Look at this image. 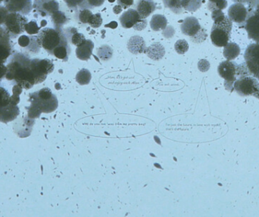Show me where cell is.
Segmentation results:
<instances>
[{"label":"cell","mask_w":259,"mask_h":217,"mask_svg":"<svg viewBox=\"0 0 259 217\" xmlns=\"http://www.w3.org/2000/svg\"><path fill=\"white\" fill-rule=\"evenodd\" d=\"M31 59L23 53L16 52L7 65L6 79L14 80L22 89H30L36 85V80L30 68Z\"/></svg>","instance_id":"obj_1"},{"label":"cell","mask_w":259,"mask_h":217,"mask_svg":"<svg viewBox=\"0 0 259 217\" xmlns=\"http://www.w3.org/2000/svg\"><path fill=\"white\" fill-rule=\"evenodd\" d=\"M29 101L31 104L28 109L29 118H39L41 113H51L58 107V99L49 88H44L30 94Z\"/></svg>","instance_id":"obj_2"},{"label":"cell","mask_w":259,"mask_h":217,"mask_svg":"<svg viewBox=\"0 0 259 217\" xmlns=\"http://www.w3.org/2000/svg\"><path fill=\"white\" fill-rule=\"evenodd\" d=\"M37 40L41 48L53 56L55 48L65 41H68L62 28H42L37 34Z\"/></svg>","instance_id":"obj_3"},{"label":"cell","mask_w":259,"mask_h":217,"mask_svg":"<svg viewBox=\"0 0 259 217\" xmlns=\"http://www.w3.org/2000/svg\"><path fill=\"white\" fill-rule=\"evenodd\" d=\"M232 27V21L228 16L223 21L214 22L210 36L212 43L217 47H225L231 39Z\"/></svg>","instance_id":"obj_4"},{"label":"cell","mask_w":259,"mask_h":217,"mask_svg":"<svg viewBox=\"0 0 259 217\" xmlns=\"http://www.w3.org/2000/svg\"><path fill=\"white\" fill-rule=\"evenodd\" d=\"M181 31L186 36H190L195 43H201L207 38L206 30L202 27L197 18L187 17L181 23Z\"/></svg>","instance_id":"obj_5"},{"label":"cell","mask_w":259,"mask_h":217,"mask_svg":"<svg viewBox=\"0 0 259 217\" xmlns=\"http://www.w3.org/2000/svg\"><path fill=\"white\" fill-rule=\"evenodd\" d=\"M28 20L25 15L15 12H9L3 26L11 38L15 39L25 31V26Z\"/></svg>","instance_id":"obj_6"},{"label":"cell","mask_w":259,"mask_h":217,"mask_svg":"<svg viewBox=\"0 0 259 217\" xmlns=\"http://www.w3.org/2000/svg\"><path fill=\"white\" fill-rule=\"evenodd\" d=\"M234 89L240 96H254L258 98L259 82L252 76L237 79L234 83Z\"/></svg>","instance_id":"obj_7"},{"label":"cell","mask_w":259,"mask_h":217,"mask_svg":"<svg viewBox=\"0 0 259 217\" xmlns=\"http://www.w3.org/2000/svg\"><path fill=\"white\" fill-rule=\"evenodd\" d=\"M219 75L225 80V85L228 91H234V85L239 78V65L233 61L222 62L218 68Z\"/></svg>","instance_id":"obj_8"},{"label":"cell","mask_w":259,"mask_h":217,"mask_svg":"<svg viewBox=\"0 0 259 217\" xmlns=\"http://www.w3.org/2000/svg\"><path fill=\"white\" fill-rule=\"evenodd\" d=\"M30 68L36 80V84L45 81L48 74L54 71V64L50 59H34L30 60Z\"/></svg>","instance_id":"obj_9"},{"label":"cell","mask_w":259,"mask_h":217,"mask_svg":"<svg viewBox=\"0 0 259 217\" xmlns=\"http://www.w3.org/2000/svg\"><path fill=\"white\" fill-rule=\"evenodd\" d=\"M247 8L249 15L244 27L249 39L259 42V5L255 7Z\"/></svg>","instance_id":"obj_10"},{"label":"cell","mask_w":259,"mask_h":217,"mask_svg":"<svg viewBox=\"0 0 259 217\" xmlns=\"http://www.w3.org/2000/svg\"><path fill=\"white\" fill-rule=\"evenodd\" d=\"M244 58L251 75L255 77L259 68V42L248 45Z\"/></svg>","instance_id":"obj_11"},{"label":"cell","mask_w":259,"mask_h":217,"mask_svg":"<svg viewBox=\"0 0 259 217\" xmlns=\"http://www.w3.org/2000/svg\"><path fill=\"white\" fill-rule=\"evenodd\" d=\"M33 9L39 16L45 18L59 11V4L57 0H34Z\"/></svg>","instance_id":"obj_12"},{"label":"cell","mask_w":259,"mask_h":217,"mask_svg":"<svg viewBox=\"0 0 259 217\" xmlns=\"http://www.w3.org/2000/svg\"><path fill=\"white\" fill-rule=\"evenodd\" d=\"M228 17L232 22L236 23L240 27H245L247 20L249 11L248 8L242 3H234L228 9Z\"/></svg>","instance_id":"obj_13"},{"label":"cell","mask_w":259,"mask_h":217,"mask_svg":"<svg viewBox=\"0 0 259 217\" xmlns=\"http://www.w3.org/2000/svg\"><path fill=\"white\" fill-rule=\"evenodd\" d=\"M12 38L3 26L0 27V64H5L12 53Z\"/></svg>","instance_id":"obj_14"},{"label":"cell","mask_w":259,"mask_h":217,"mask_svg":"<svg viewBox=\"0 0 259 217\" xmlns=\"http://www.w3.org/2000/svg\"><path fill=\"white\" fill-rule=\"evenodd\" d=\"M3 3L9 12L27 15L33 10L32 0H4Z\"/></svg>","instance_id":"obj_15"},{"label":"cell","mask_w":259,"mask_h":217,"mask_svg":"<svg viewBox=\"0 0 259 217\" xmlns=\"http://www.w3.org/2000/svg\"><path fill=\"white\" fill-rule=\"evenodd\" d=\"M18 44L26 51L36 54L40 50V45L37 40V36L35 35H21L18 37Z\"/></svg>","instance_id":"obj_16"},{"label":"cell","mask_w":259,"mask_h":217,"mask_svg":"<svg viewBox=\"0 0 259 217\" xmlns=\"http://www.w3.org/2000/svg\"><path fill=\"white\" fill-rule=\"evenodd\" d=\"M155 9L156 4L153 0H138L136 5V10L142 19H146Z\"/></svg>","instance_id":"obj_17"},{"label":"cell","mask_w":259,"mask_h":217,"mask_svg":"<svg viewBox=\"0 0 259 217\" xmlns=\"http://www.w3.org/2000/svg\"><path fill=\"white\" fill-rule=\"evenodd\" d=\"M140 19V16L137 11L130 9L121 15L119 21L124 28L128 29L134 27Z\"/></svg>","instance_id":"obj_18"},{"label":"cell","mask_w":259,"mask_h":217,"mask_svg":"<svg viewBox=\"0 0 259 217\" xmlns=\"http://www.w3.org/2000/svg\"><path fill=\"white\" fill-rule=\"evenodd\" d=\"M127 48L130 52L132 54L139 55L141 53H146L147 47L143 37L140 36H134L127 42Z\"/></svg>","instance_id":"obj_19"},{"label":"cell","mask_w":259,"mask_h":217,"mask_svg":"<svg viewBox=\"0 0 259 217\" xmlns=\"http://www.w3.org/2000/svg\"><path fill=\"white\" fill-rule=\"evenodd\" d=\"M18 106L9 104L6 107H0V121L3 123L14 121L19 115Z\"/></svg>","instance_id":"obj_20"},{"label":"cell","mask_w":259,"mask_h":217,"mask_svg":"<svg viewBox=\"0 0 259 217\" xmlns=\"http://www.w3.org/2000/svg\"><path fill=\"white\" fill-rule=\"evenodd\" d=\"M94 43L91 39H86L81 45L77 46L76 49V56L81 61H88L93 55Z\"/></svg>","instance_id":"obj_21"},{"label":"cell","mask_w":259,"mask_h":217,"mask_svg":"<svg viewBox=\"0 0 259 217\" xmlns=\"http://www.w3.org/2000/svg\"><path fill=\"white\" fill-rule=\"evenodd\" d=\"M63 30L68 42H71L73 45H76V46L81 45L87 39L84 35L83 33H79L77 29L74 28V27H68V28Z\"/></svg>","instance_id":"obj_22"},{"label":"cell","mask_w":259,"mask_h":217,"mask_svg":"<svg viewBox=\"0 0 259 217\" xmlns=\"http://www.w3.org/2000/svg\"><path fill=\"white\" fill-rule=\"evenodd\" d=\"M146 54L154 61H159L165 54L164 47L159 42H155L146 48Z\"/></svg>","instance_id":"obj_23"},{"label":"cell","mask_w":259,"mask_h":217,"mask_svg":"<svg viewBox=\"0 0 259 217\" xmlns=\"http://www.w3.org/2000/svg\"><path fill=\"white\" fill-rule=\"evenodd\" d=\"M70 53H71V47H70L69 42L65 41L59 45L57 48H55L53 56L64 62H67L69 58Z\"/></svg>","instance_id":"obj_24"},{"label":"cell","mask_w":259,"mask_h":217,"mask_svg":"<svg viewBox=\"0 0 259 217\" xmlns=\"http://www.w3.org/2000/svg\"><path fill=\"white\" fill-rule=\"evenodd\" d=\"M224 56L228 61H233L240 54V48L235 42H228L224 47Z\"/></svg>","instance_id":"obj_25"},{"label":"cell","mask_w":259,"mask_h":217,"mask_svg":"<svg viewBox=\"0 0 259 217\" xmlns=\"http://www.w3.org/2000/svg\"><path fill=\"white\" fill-rule=\"evenodd\" d=\"M167 20L162 15H154L150 21V27L154 31L164 30L167 27Z\"/></svg>","instance_id":"obj_26"},{"label":"cell","mask_w":259,"mask_h":217,"mask_svg":"<svg viewBox=\"0 0 259 217\" xmlns=\"http://www.w3.org/2000/svg\"><path fill=\"white\" fill-rule=\"evenodd\" d=\"M51 20L55 28H62V27L68 22V18L66 15L59 10L51 15Z\"/></svg>","instance_id":"obj_27"},{"label":"cell","mask_w":259,"mask_h":217,"mask_svg":"<svg viewBox=\"0 0 259 217\" xmlns=\"http://www.w3.org/2000/svg\"><path fill=\"white\" fill-rule=\"evenodd\" d=\"M91 78H92V75L89 70L83 68L77 73L76 76V81L80 85H88L91 82Z\"/></svg>","instance_id":"obj_28"},{"label":"cell","mask_w":259,"mask_h":217,"mask_svg":"<svg viewBox=\"0 0 259 217\" xmlns=\"http://www.w3.org/2000/svg\"><path fill=\"white\" fill-rule=\"evenodd\" d=\"M112 48L109 45H102L98 49V56L103 61H108L112 57Z\"/></svg>","instance_id":"obj_29"},{"label":"cell","mask_w":259,"mask_h":217,"mask_svg":"<svg viewBox=\"0 0 259 217\" xmlns=\"http://www.w3.org/2000/svg\"><path fill=\"white\" fill-rule=\"evenodd\" d=\"M66 3L67 6L69 9H77V8H80L81 9H90L87 3V0H64Z\"/></svg>","instance_id":"obj_30"},{"label":"cell","mask_w":259,"mask_h":217,"mask_svg":"<svg viewBox=\"0 0 259 217\" xmlns=\"http://www.w3.org/2000/svg\"><path fill=\"white\" fill-rule=\"evenodd\" d=\"M42 27L38 25L36 21H30L25 26V32L29 35H36L39 33Z\"/></svg>","instance_id":"obj_31"},{"label":"cell","mask_w":259,"mask_h":217,"mask_svg":"<svg viewBox=\"0 0 259 217\" xmlns=\"http://www.w3.org/2000/svg\"><path fill=\"white\" fill-rule=\"evenodd\" d=\"M175 48L179 55H184L189 49V44L185 39H179L175 45Z\"/></svg>","instance_id":"obj_32"},{"label":"cell","mask_w":259,"mask_h":217,"mask_svg":"<svg viewBox=\"0 0 259 217\" xmlns=\"http://www.w3.org/2000/svg\"><path fill=\"white\" fill-rule=\"evenodd\" d=\"M94 14L88 9H83L79 12L78 20L82 24H88L90 19Z\"/></svg>","instance_id":"obj_33"},{"label":"cell","mask_w":259,"mask_h":217,"mask_svg":"<svg viewBox=\"0 0 259 217\" xmlns=\"http://www.w3.org/2000/svg\"><path fill=\"white\" fill-rule=\"evenodd\" d=\"M88 24H90L93 28H98L103 24V18H102L101 14L97 13L93 15L90 19Z\"/></svg>","instance_id":"obj_34"},{"label":"cell","mask_w":259,"mask_h":217,"mask_svg":"<svg viewBox=\"0 0 259 217\" xmlns=\"http://www.w3.org/2000/svg\"><path fill=\"white\" fill-rule=\"evenodd\" d=\"M228 7V1L227 0H222L218 3H211L208 2V8L211 12L215 10H223Z\"/></svg>","instance_id":"obj_35"},{"label":"cell","mask_w":259,"mask_h":217,"mask_svg":"<svg viewBox=\"0 0 259 217\" xmlns=\"http://www.w3.org/2000/svg\"><path fill=\"white\" fill-rule=\"evenodd\" d=\"M202 6V0H188V4L185 10L196 12Z\"/></svg>","instance_id":"obj_36"},{"label":"cell","mask_w":259,"mask_h":217,"mask_svg":"<svg viewBox=\"0 0 259 217\" xmlns=\"http://www.w3.org/2000/svg\"><path fill=\"white\" fill-rule=\"evenodd\" d=\"M225 16L222 10H215L211 12V18H212L214 22H219V21H223L225 19Z\"/></svg>","instance_id":"obj_37"},{"label":"cell","mask_w":259,"mask_h":217,"mask_svg":"<svg viewBox=\"0 0 259 217\" xmlns=\"http://www.w3.org/2000/svg\"><path fill=\"white\" fill-rule=\"evenodd\" d=\"M9 11L7 10L4 6H0V27L3 26L4 24L5 20H6V17H7L8 14H9Z\"/></svg>","instance_id":"obj_38"},{"label":"cell","mask_w":259,"mask_h":217,"mask_svg":"<svg viewBox=\"0 0 259 217\" xmlns=\"http://www.w3.org/2000/svg\"><path fill=\"white\" fill-rule=\"evenodd\" d=\"M105 1L106 0H87V3H88L90 9H92L94 7H100V6H103Z\"/></svg>","instance_id":"obj_39"},{"label":"cell","mask_w":259,"mask_h":217,"mask_svg":"<svg viewBox=\"0 0 259 217\" xmlns=\"http://www.w3.org/2000/svg\"><path fill=\"white\" fill-rule=\"evenodd\" d=\"M146 24H147V21L146 19H142L140 18L138 22L134 26V30H143V29L146 28Z\"/></svg>","instance_id":"obj_40"},{"label":"cell","mask_w":259,"mask_h":217,"mask_svg":"<svg viewBox=\"0 0 259 217\" xmlns=\"http://www.w3.org/2000/svg\"><path fill=\"white\" fill-rule=\"evenodd\" d=\"M117 2H118V5H120L123 9H129L134 3V0H117Z\"/></svg>","instance_id":"obj_41"},{"label":"cell","mask_w":259,"mask_h":217,"mask_svg":"<svg viewBox=\"0 0 259 217\" xmlns=\"http://www.w3.org/2000/svg\"><path fill=\"white\" fill-rule=\"evenodd\" d=\"M6 71H7V67L5 64H0V81L2 79L6 77Z\"/></svg>","instance_id":"obj_42"},{"label":"cell","mask_w":259,"mask_h":217,"mask_svg":"<svg viewBox=\"0 0 259 217\" xmlns=\"http://www.w3.org/2000/svg\"><path fill=\"white\" fill-rule=\"evenodd\" d=\"M123 9L120 5H117L113 8V12H115V15H118L122 12Z\"/></svg>","instance_id":"obj_43"},{"label":"cell","mask_w":259,"mask_h":217,"mask_svg":"<svg viewBox=\"0 0 259 217\" xmlns=\"http://www.w3.org/2000/svg\"><path fill=\"white\" fill-rule=\"evenodd\" d=\"M221 1H222V0H208V2H209V3H218Z\"/></svg>","instance_id":"obj_44"},{"label":"cell","mask_w":259,"mask_h":217,"mask_svg":"<svg viewBox=\"0 0 259 217\" xmlns=\"http://www.w3.org/2000/svg\"><path fill=\"white\" fill-rule=\"evenodd\" d=\"M255 78L258 79V81H259V69H258V72H257L256 76H255Z\"/></svg>","instance_id":"obj_45"},{"label":"cell","mask_w":259,"mask_h":217,"mask_svg":"<svg viewBox=\"0 0 259 217\" xmlns=\"http://www.w3.org/2000/svg\"><path fill=\"white\" fill-rule=\"evenodd\" d=\"M115 1V0H109V3H114Z\"/></svg>","instance_id":"obj_46"},{"label":"cell","mask_w":259,"mask_h":217,"mask_svg":"<svg viewBox=\"0 0 259 217\" xmlns=\"http://www.w3.org/2000/svg\"><path fill=\"white\" fill-rule=\"evenodd\" d=\"M4 2V0H0V6H1L2 3H3Z\"/></svg>","instance_id":"obj_47"},{"label":"cell","mask_w":259,"mask_h":217,"mask_svg":"<svg viewBox=\"0 0 259 217\" xmlns=\"http://www.w3.org/2000/svg\"><path fill=\"white\" fill-rule=\"evenodd\" d=\"M258 99H259V97H258Z\"/></svg>","instance_id":"obj_48"}]
</instances>
